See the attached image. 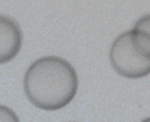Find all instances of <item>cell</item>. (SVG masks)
I'll list each match as a JSON object with an SVG mask.
<instances>
[{"mask_svg":"<svg viewBox=\"0 0 150 122\" xmlns=\"http://www.w3.org/2000/svg\"><path fill=\"white\" fill-rule=\"evenodd\" d=\"M24 93L32 104L46 111L70 104L79 88V78L73 65L57 56H45L33 62L23 80Z\"/></svg>","mask_w":150,"mask_h":122,"instance_id":"cell-1","label":"cell"},{"mask_svg":"<svg viewBox=\"0 0 150 122\" xmlns=\"http://www.w3.org/2000/svg\"><path fill=\"white\" fill-rule=\"evenodd\" d=\"M109 61L112 69L127 79H140L150 74V56L136 45L131 30L121 33L112 41Z\"/></svg>","mask_w":150,"mask_h":122,"instance_id":"cell-2","label":"cell"},{"mask_svg":"<svg viewBox=\"0 0 150 122\" xmlns=\"http://www.w3.org/2000/svg\"><path fill=\"white\" fill-rule=\"evenodd\" d=\"M23 34L18 23L7 16H0V64L12 61L20 53Z\"/></svg>","mask_w":150,"mask_h":122,"instance_id":"cell-3","label":"cell"},{"mask_svg":"<svg viewBox=\"0 0 150 122\" xmlns=\"http://www.w3.org/2000/svg\"><path fill=\"white\" fill-rule=\"evenodd\" d=\"M0 122H20V118L11 108L0 104Z\"/></svg>","mask_w":150,"mask_h":122,"instance_id":"cell-4","label":"cell"},{"mask_svg":"<svg viewBox=\"0 0 150 122\" xmlns=\"http://www.w3.org/2000/svg\"><path fill=\"white\" fill-rule=\"evenodd\" d=\"M133 28H134V29L144 32L145 34H148L150 36V13L149 15H145L143 17H140L139 20L134 23V27Z\"/></svg>","mask_w":150,"mask_h":122,"instance_id":"cell-5","label":"cell"},{"mask_svg":"<svg viewBox=\"0 0 150 122\" xmlns=\"http://www.w3.org/2000/svg\"><path fill=\"white\" fill-rule=\"evenodd\" d=\"M140 122H150V117H146V118H144V120H142Z\"/></svg>","mask_w":150,"mask_h":122,"instance_id":"cell-6","label":"cell"}]
</instances>
